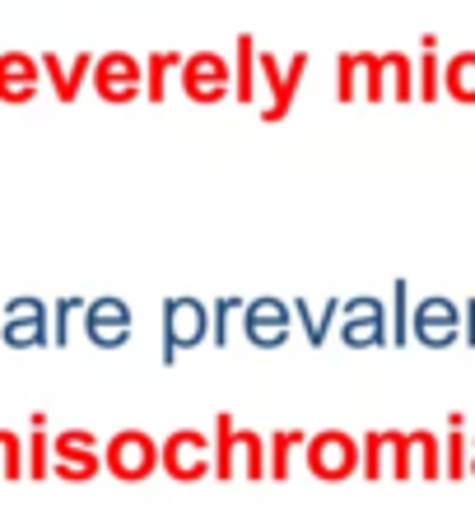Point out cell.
Masks as SVG:
<instances>
[{"label": "cell", "instance_id": "obj_1", "mask_svg": "<svg viewBox=\"0 0 475 512\" xmlns=\"http://www.w3.org/2000/svg\"><path fill=\"white\" fill-rule=\"evenodd\" d=\"M215 480L219 485H229V480H271V466H266V438L252 429H243L229 410H219L215 415Z\"/></svg>", "mask_w": 475, "mask_h": 512}, {"label": "cell", "instance_id": "obj_20", "mask_svg": "<svg viewBox=\"0 0 475 512\" xmlns=\"http://www.w3.org/2000/svg\"><path fill=\"white\" fill-rule=\"evenodd\" d=\"M303 75H308V52H294V61L285 66V84H280V94H275L271 103H261V122H266V126L285 122V112L294 108V98H299Z\"/></svg>", "mask_w": 475, "mask_h": 512}, {"label": "cell", "instance_id": "obj_13", "mask_svg": "<svg viewBox=\"0 0 475 512\" xmlns=\"http://www.w3.org/2000/svg\"><path fill=\"white\" fill-rule=\"evenodd\" d=\"M42 61L28 52H0V103H28L38 94Z\"/></svg>", "mask_w": 475, "mask_h": 512}, {"label": "cell", "instance_id": "obj_9", "mask_svg": "<svg viewBox=\"0 0 475 512\" xmlns=\"http://www.w3.org/2000/svg\"><path fill=\"white\" fill-rule=\"evenodd\" d=\"M182 94L191 103H219V98H233V61L219 52H191L182 61Z\"/></svg>", "mask_w": 475, "mask_h": 512}, {"label": "cell", "instance_id": "obj_33", "mask_svg": "<svg viewBox=\"0 0 475 512\" xmlns=\"http://www.w3.org/2000/svg\"><path fill=\"white\" fill-rule=\"evenodd\" d=\"M406 280H392V350H406L410 340V308H406Z\"/></svg>", "mask_w": 475, "mask_h": 512}, {"label": "cell", "instance_id": "obj_3", "mask_svg": "<svg viewBox=\"0 0 475 512\" xmlns=\"http://www.w3.org/2000/svg\"><path fill=\"white\" fill-rule=\"evenodd\" d=\"M103 471H108L112 480H122V485H145L154 471H163L159 443L140 429L112 433L108 447H103Z\"/></svg>", "mask_w": 475, "mask_h": 512}, {"label": "cell", "instance_id": "obj_16", "mask_svg": "<svg viewBox=\"0 0 475 512\" xmlns=\"http://www.w3.org/2000/svg\"><path fill=\"white\" fill-rule=\"evenodd\" d=\"M340 312H345V298H326L317 312H313V303H308V298H294V317H299L303 336H308V345H313V350H322L326 336H331V326H340Z\"/></svg>", "mask_w": 475, "mask_h": 512}, {"label": "cell", "instance_id": "obj_5", "mask_svg": "<svg viewBox=\"0 0 475 512\" xmlns=\"http://www.w3.org/2000/svg\"><path fill=\"white\" fill-rule=\"evenodd\" d=\"M462 331H466V312L448 294H429L410 308V340L424 345V350H448V345L462 340Z\"/></svg>", "mask_w": 475, "mask_h": 512}, {"label": "cell", "instance_id": "obj_26", "mask_svg": "<svg viewBox=\"0 0 475 512\" xmlns=\"http://www.w3.org/2000/svg\"><path fill=\"white\" fill-rule=\"evenodd\" d=\"M28 457V480H47L52 475V433H47V415H33V433L24 443Z\"/></svg>", "mask_w": 475, "mask_h": 512}, {"label": "cell", "instance_id": "obj_31", "mask_svg": "<svg viewBox=\"0 0 475 512\" xmlns=\"http://www.w3.org/2000/svg\"><path fill=\"white\" fill-rule=\"evenodd\" d=\"M52 457H103V452L89 429H66L52 438Z\"/></svg>", "mask_w": 475, "mask_h": 512}, {"label": "cell", "instance_id": "obj_7", "mask_svg": "<svg viewBox=\"0 0 475 512\" xmlns=\"http://www.w3.org/2000/svg\"><path fill=\"white\" fill-rule=\"evenodd\" d=\"M210 340V308L201 298H163V368L177 364L182 350H196Z\"/></svg>", "mask_w": 475, "mask_h": 512}, {"label": "cell", "instance_id": "obj_6", "mask_svg": "<svg viewBox=\"0 0 475 512\" xmlns=\"http://www.w3.org/2000/svg\"><path fill=\"white\" fill-rule=\"evenodd\" d=\"M340 340L350 350H392V303L373 294L345 298L340 312Z\"/></svg>", "mask_w": 475, "mask_h": 512}, {"label": "cell", "instance_id": "obj_10", "mask_svg": "<svg viewBox=\"0 0 475 512\" xmlns=\"http://www.w3.org/2000/svg\"><path fill=\"white\" fill-rule=\"evenodd\" d=\"M238 322H243L247 345H257V350H280L289 340V331H294V308H289L285 298L261 294V298H247V308Z\"/></svg>", "mask_w": 475, "mask_h": 512}, {"label": "cell", "instance_id": "obj_27", "mask_svg": "<svg viewBox=\"0 0 475 512\" xmlns=\"http://www.w3.org/2000/svg\"><path fill=\"white\" fill-rule=\"evenodd\" d=\"M182 61H187L182 52H154V56H145V98H150V103H163V98H168V75H173V70H182Z\"/></svg>", "mask_w": 475, "mask_h": 512}, {"label": "cell", "instance_id": "obj_19", "mask_svg": "<svg viewBox=\"0 0 475 512\" xmlns=\"http://www.w3.org/2000/svg\"><path fill=\"white\" fill-rule=\"evenodd\" d=\"M406 438H410V466H415V480L438 485V480H443V443H438V433L410 429Z\"/></svg>", "mask_w": 475, "mask_h": 512}, {"label": "cell", "instance_id": "obj_32", "mask_svg": "<svg viewBox=\"0 0 475 512\" xmlns=\"http://www.w3.org/2000/svg\"><path fill=\"white\" fill-rule=\"evenodd\" d=\"M84 298H56V308H52V345L56 350H66L70 345V317H84Z\"/></svg>", "mask_w": 475, "mask_h": 512}, {"label": "cell", "instance_id": "obj_8", "mask_svg": "<svg viewBox=\"0 0 475 512\" xmlns=\"http://www.w3.org/2000/svg\"><path fill=\"white\" fill-rule=\"evenodd\" d=\"M364 461H359V475H364L368 485H378V480H396V485H406L415 480V466H410V438L401 429H378V433H364Z\"/></svg>", "mask_w": 475, "mask_h": 512}, {"label": "cell", "instance_id": "obj_21", "mask_svg": "<svg viewBox=\"0 0 475 512\" xmlns=\"http://www.w3.org/2000/svg\"><path fill=\"white\" fill-rule=\"evenodd\" d=\"M308 447V438H303L299 429H275L271 438H266V466H271V480L275 485H285L289 471H294V452H303Z\"/></svg>", "mask_w": 475, "mask_h": 512}, {"label": "cell", "instance_id": "obj_34", "mask_svg": "<svg viewBox=\"0 0 475 512\" xmlns=\"http://www.w3.org/2000/svg\"><path fill=\"white\" fill-rule=\"evenodd\" d=\"M257 84H261V98H266V103L280 94V84H285V66H280V56H271V52L257 56Z\"/></svg>", "mask_w": 475, "mask_h": 512}, {"label": "cell", "instance_id": "obj_24", "mask_svg": "<svg viewBox=\"0 0 475 512\" xmlns=\"http://www.w3.org/2000/svg\"><path fill=\"white\" fill-rule=\"evenodd\" d=\"M382 70H387V98L392 103H410L415 98V56L382 52Z\"/></svg>", "mask_w": 475, "mask_h": 512}, {"label": "cell", "instance_id": "obj_2", "mask_svg": "<svg viewBox=\"0 0 475 512\" xmlns=\"http://www.w3.org/2000/svg\"><path fill=\"white\" fill-rule=\"evenodd\" d=\"M303 461H308L313 480H322V485H345V480H354V475H359L364 447H359V438H354V433L326 429V433H313V438H308Z\"/></svg>", "mask_w": 475, "mask_h": 512}, {"label": "cell", "instance_id": "obj_30", "mask_svg": "<svg viewBox=\"0 0 475 512\" xmlns=\"http://www.w3.org/2000/svg\"><path fill=\"white\" fill-rule=\"evenodd\" d=\"M98 471H103V457H52V475L66 485H94Z\"/></svg>", "mask_w": 475, "mask_h": 512}, {"label": "cell", "instance_id": "obj_23", "mask_svg": "<svg viewBox=\"0 0 475 512\" xmlns=\"http://www.w3.org/2000/svg\"><path fill=\"white\" fill-rule=\"evenodd\" d=\"M373 52H340L336 56V98L340 103H359L364 98V70Z\"/></svg>", "mask_w": 475, "mask_h": 512}, {"label": "cell", "instance_id": "obj_18", "mask_svg": "<svg viewBox=\"0 0 475 512\" xmlns=\"http://www.w3.org/2000/svg\"><path fill=\"white\" fill-rule=\"evenodd\" d=\"M415 98H420V103H438V98H443V61H438L434 33L420 38V56H415Z\"/></svg>", "mask_w": 475, "mask_h": 512}, {"label": "cell", "instance_id": "obj_22", "mask_svg": "<svg viewBox=\"0 0 475 512\" xmlns=\"http://www.w3.org/2000/svg\"><path fill=\"white\" fill-rule=\"evenodd\" d=\"M257 42L247 38H238V52H233V98L238 103H257L261 98V84H257Z\"/></svg>", "mask_w": 475, "mask_h": 512}, {"label": "cell", "instance_id": "obj_36", "mask_svg": "<svg viewBox=\"0 0 475 512\" xmlns=\"http://www.w3.org/2000/svg\"><path fill=\"white\" fill-rule=\"evenodd\" d=\"M462 312H466V331H462V345H471V350H475V298H466V303H462Z\"/></svg>", "mask_w": 475, "mask_h": 512}, {"label": "cell", "instance_id": "obj_29", "mask_svg": "<svg viewBox=\"0 0 475 512\" xmlns=\"http://www.w3.org/2000/svg\"><path fill=\"white\" fill-rule=\"evenodd\" d=\"M28 475V457H24V438L10 429H0V480L19 485Z\"/></svg>", "mask_w": 475, "mask_h": 512}, {"label": "cell", "instance_id": "obj_25", "mask_svg": "<svg viewBox=\"0 0 475 512\" xmlns=\"http://www.w3.org/2000/svg\"><path fill=\"white\" fill-rule=\"evenodd\" d=\"M443 89L452 103H475V52H457L443 66Z\"/></svg>", "mask_w": 475, "mask_h": 512}, {"label": "cell", "instance_id": "obj_17", "mask_svg": "<svg viewBox=\"0 0 475 512\" xmlns=\"http://www.w3.org/2000/svg\"><path fill=\"white\" fill-rule=\"evenodd\" d=\"M0 340H5L10 350H38V345H52V308L38 312V317H5Z\"/></svg>", "mask_w": 475, "mask_h": 512}, {"label": "cell", "instance_id": "obj_14", "mask_svg": "<svg viewBox=\"0 0 475 512\" xmlns=\"http://www.w3.org/2000/svg\"><path fill=\"white\" fill-rule=\"evenodd\" d=\"M38 61H42V75L52 80L56 98H61V103H75V98H80V84H84V80H94V61H98V56L80 52V56H75V61L66 66V61H61L56 52H42Z\"/></svg>", "mask_w": 475, "mask_h": 512}, {"label": "cell", "instance_id": "obj_11", "mask_svg": "<svg viewBox=\"0 0 475 512\" xmlns=\"http://www.w3.org/2000/svg\"><path fill=\"white\" fill-rule=\"evenodd\" d=\"M94 94L103 103H136L145 94V66L131 52H108L94 61Z\"/></svg>", "mask_w": 475, "mask_h": 512}, {"label": "cell", "instance_id": "obj_4", "mask_svg": "<svg viewBox=\"0 0 475 512\" xmlns=\"http://www.w3.org/2000/svg\"><path fill=\"white\" fill-rule=\"evenodd\" d=\"M163 457V475L177 485H201L215 475V438H205L196 429H177L159 443Z\"/></svg>", "mask_w": 475, "mask_h": 512}, {"label": "cell", "instance_id": "obj_28", "mask_svg": "<svg viewBox=\"0 0 475 512\" xmlns=\"http://www.w3.org/2000/svg\"><path fill=\"white\" fill-rule=\"evenodd\" d=\"M243 308H247V298H238V294H224L210 308V340H215L219 350L229 345V336H233V317H243Z\"/></svg>", "mask_w": 475, "mask_h": 512}, {"label": "cell", "instance_id": "obj_12", "mask_svg": "<svg viewBox=\"0 0 475 512\" xmlns=\"http://www.w3.org/2000/svg\"><path fill=\"white\" fill-rule=\"evenodd\" d=\"M131 303L117 294L108 298H94L89 308H84V336L94 340L98 350H122V345H131Z\"/></svg>", "mask_w": 475, "mask_h": 512}, {"label": "cell", "instance_id": "obj_15", "mask_svg": "<svg viewBox=\"0 0 475 512\" xmlns=\"http://www.w3.org/2000/svg\"><path fill=\"white\" fill-rule=\"evenodd\" d=\"M462 429H466V415L462 410H452L448 433H443V475H448L452 485L471 480V438H466Z\"/></svg>", "mask_w": 475, "mask_h": 512}, {"label": "cell", "instance_id": "obj_37", "mask_svg": "<svg viewBox=\"0 0 475 512\" xmlns=\"http://www.w3.org/2000/svg\"><path fill=\"white\" fill-rule=\"evenodd\" d=\"M471 480H475V438H471Z\"/></svg>", "mask_w": 475, "mask_h": 512}, {"label": "cell", "instance_id": "obj_35", "mask_svg": "<svg viewBox=\"0 0 475 512\" xmlns=\"http://www.w3.org/2000/svg\"><path fill=\"white\" fill-rule=\"evenodd\" d=\"M38 312H47L42 298H10L5 303V317H38Z\"/></svg>", "mask_w": 475, "mask_h": 512}]
</instances>
